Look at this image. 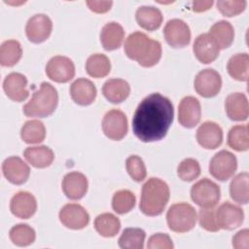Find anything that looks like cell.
<instances>
[{"instance_id":"obj_31","label":"cell","mask_w":249,"mask_h":249,"mask_svg":"<svg viewBox=\"0 0 249 249\" xmlns=\"http://www.w3.org/2000/svg\"><path fill=\"white\" fill-rule=\"evenodd\" d=\"M94 228L100 235L104 237H113L119 232L121 222L119 218L112 213H102L95 218Z\"/></svg>"},{"instance_id":"obj_25","label":"cell","mask_w":249,"mask_h":249,"mask_svg":"<svg viewBox=\"0 0 249 249\" xmlns=\"http://www.w3.org/2000/svg\"><path fill=\"white\" fill-rule=\"evenodd\" d=\"M130 92L128 83L123 79H109L102 87V93L111 103L118 104L124 101Z\"/></svg>"},{"instance_id":"obj_9","label":"cell","mask_w":249,"mask_h":249,"mask_svg":"<svg viewBox=\"0 0 249 249\" xmlns=\"http://www.w3.org/2000/svg\"><path fill=\"white\" fill-rule=\"evenodd\" d=\"M47 76L56 83H67L75 76L73 61L63 55L53 56L46 65Z\"/></svg>"},{"instance_id":"obj_23","label":"cell","mask_w":249,"mask_h":249,"mask_svg":"<svg viewBox=\"0 0 249 249\" xmlns=\"http://www.w3.org/2000/svg\"><path fill=\"white\" fill-rule=\"evenodd\" d=\"M225 109L228 117L232 121H245L248 118V100L244 93L233 92L227 96Z\"/></svg>"},{"instance_id":"obj_29","label":"cell","mask_w":249,"mask_h":249,"mask_svg":"<svg viewBox=\"0 0 249 249\" xmlns=\"http://www.w3.org/2000/svg\"><path fill=\"white\" fill-rule=\"evenodd\" d=\"M227 70L233 79L246 82L249 72V55L246 53L233 54L228 61Z\"/></svg>"},{"instance_id":"obj_7","label":"cell","mask_w":249,"mask_h":249,"mask_svg":"<svg viewBox=\"0 0 249 249\" xmlns=\"http://www.w3.org/2000/svg\"><path fill=\"white\" fill-rule=\"evenodd\" d=\"M237 168V160L235 156L227 151L222 150L216 153L210 160L209 172L210 174L219 181H227Z\"/></svg>"},{"instance_id":"obj_21","label":"cell","mask_w":249,"mask_h":249,"mask_svg":"<svg viewBox=\"0 0 249 249\" xmlns=\"http://www.w3.org/2000/svg\"><path fill=\"white\" fill-rule=\"evenodd\" d=\"M193 51L201 63L208 64L213 62L219 55V48L208 33L198 35L193 45Z\"/></svg>"},{"instance_id":"obj_36","label":"cell","mask_w":249,"mask_h":249,"mask_svg":"<svg viewBox=\"0 0 249 249\" xmlns=\"http://www.w3.org/2000/svg\"><path fill=\"white\" fill-rule=\"evenodd\" d=\"M228 145L237 151H247L249 148V134L247 124H237L232 126L228 134Z\"/></svg>"},{"instance_id":"obj_42","label":"cell","mask_w":249,"mask_h":249,"mask_svg":"<svg viewBox=\"0 0 249 249\" xmlns=\"http://www.w3.org/2000/svg\"><path fill=\"white\" fill-rule=\"evenodd\" d=\"M198 223L201 228L208 231H218V228L215 220V209L213 208H200L198 211Z\"/></svg>"},{"instance_id":"obj_34","label":"cell","mask_w":249,"mask_h":249,"mask_svg":"<svg viewBox=\"0 0 249 249\" xmlns=\"http://www.w3.org/2000/svg\"><path fill=\"white\" fill-rule=\"evenodd\" d=\"M146 233L139 228H126L123 231L118 243L123 249H142Z\"/></svg>"},{"instance_id":"obj_27","label":"cell","mask_w":249,"mask_h":249,"mask_svg":"<svg viewBox=\"0 0 249 249\" xmlns=\"http://www.w3.org/2000/svg\"><path fill=\"white\" fill-rule=\"evenodd\" d=\"M208 34L216 43L219 50H223L229 48L232 44L234 29L229 21L219 20L211 26Z\"/></svg>"},{"instance_id":"obj_17","label":"cell","mask_w":249,"mask_h":249,"mask_svg":"<svg viewBox=\"0 0 249 249\" xmlns=\"http://www.w3.org/2000/svg\"><path fill=\"white\" fill-rule=\"evenodd\" d=\"M196 140L205 149H216L223 142V130L217 123L206 121L197 128Z\"/></svg>"},{"instance_id":"obj_28","label":"cell","mask_w":249,"mask_h":249,"mask_svg":"<svg viewBox=\"0 0 249 249\" xmlns=\"http://www.w3.org/2000/svg\"><path fill=\"white\" fill-rule=\"evenodd\" d=\"M25 160L36 168H45L52 164L54 155L51 148L47 146L28 147L24 150Z\"/></svg>"},{"instance_id":"obj_24","label":"cell","mask_w":249,"mask_h":249,"mask_svg":"<svg viewBox=\"0 0 249 249\" xmlns=\"http://www.w3.org/2000/svg\"><path fill=\"white\" fill-rule=\"evenodd\" d=\"M124 37L123 26L115 21L106 23L100 32V42L106 51H114L121 47Z\"/></svg>"},{"instance_id":"obj_15","label":"cell","mask_w":249,"mask_h":249,"mask_svg":"<svg viewBox=\"0 0 249 249\" xmlns=\"http://www.w3.org/2000/svg\"><path fill=\"white\" fill-rule=\"evenodd\" d=\"M201 109L197 98L194 96L184 97L178 106V121L184 127H195L200 121Z\"/></svg>"},{"instance_id":"obj_18","label":"cell","mask_w":249,"mask_h":249,"mask_svg":"<svg viewBox=\"0 0 249 249\" xmlns=\"http://www.w3.org/2000/svg\"><path fill=\"white\" fill-rule=\"evenodd\" d=\"M10 209L16 217L20 219H28L32 217L37 210L36 198L28 192H18L11 199Z\"/></svg>"},{"instance_id":"obj_6","label":"cell","mask_w":249,"mask_h":249,"mask_svg":"<svg viewBox=\"0 0 249 249\" xmlns=\"http://www.w3.org/2000/svg\"><path fill=\"white\" fill-rule=\"evenodd\" d=\"M221 196L220 187L208 178H202L191 189L192 200L200 208L215 207Z\"/></svg>"},{"instance_id":"obj_37","label":"cell","mask_w":249,"mask_h":249,"mask_svg":"<svg viewBox=\"0 0 249 249\" xmlns=\"http://www.w3.org/2000/svg\"><path fill=\"white\" fill-rule=\"evenodd\" d=\"M10 239L17 246H28L35 240V231L26 224H18L10 230Z\"/></svg>"},{"instance_id":"obj_46","label":"cell","mask_w":249,"mask_h":249,"mask_svg":"<svg viewBox=\"0 0 249 249\" xmlns=\"http://www.w3.org/2000/svg\"><path fill=\"white\" fill-rule=\"evenodd\" d=\"M193 10L195 12H204L213 5V1H194Z\"/></svg>"},{"instance_id":"obj_39","label":"cell","mask_w":249,"mask_h":249,"mask_svg":"<svg viewBox=\"0 0 249 249\" xmlns=\"http://www.w3.org/2000/svg\"><path fill=\"white\" fill-rule=\"evenodd\" d=\"M177 174L179 178L185 182L194 181L200 174V166L198 161L193 158L183 160L177 167Z\"/></svg>"},{"instance_id":"obj_12","label":"cell","mask_w":249,"mask_h":249,"mask_svg":"<svg viewBox=\"0 0 249 249\" xmlns=\"http://www.w3.org/2000/svg\"><path fill=\"white\" fill-rule=\"evenodd\" d=\"M163 35L167 44L173 48H184L191 41V30L189 25L182 19H169L164 28Z\"/></svg>"},{"instance_id":"obj_38","label":"cell","mask_w":249,"mask_h":249,"mask_svg":"<svg viewBox=\"0 0 249 249\" xmlns=\"http://www.w3.org/2000/svg\"><path fill=\"white\" fill-rule=\"evenodd\" d=\"M135 196L128 190H121L114 194L112 198V208L118 214L129 212L135 205Z\"/></svg>"},{"instance_id":"obj_20","label":"cell","mask_w":249,"mask_h":249,"mask_svg":"<svg viewBox=\"0 0 249 249\" xmlns=\"http://www.w3.org/2000/svg\"><path fill=\"white\" fill-rule=\"evenodd\" d=\"M62 191L72 200L81 199L88 191L87 177L78 171L67 173L62 179Z\"/></svg>"},{"instance_id":"obj_32","label":"cell","mask_w":249,"mask_h":249,"mask_svg":"<svg viewBox=\"0 0 249 249\" xmlns=\"http://www.w3.org/2000/svg\"><path fill=\"white\" fill-rule=\"evenodd\" d=\"M20 137L27 144H37L46 137V128L39 120H30L23 124L20 129Z\"/></svg>"},{"instance_id":"obj_3","label":"cell","mask_w":249,"mask_h":249,"mask_svg":"<svg viewBox=\"0 0 249 249\" xmlns=\"http://www.w3.org/2000/svg\"><path fill=\"white\" fill-rule=\"evenodd\" d=\"M168 200V185L159 178L152 177L142 186L139 208L147 216H158L163 212Z\"/></svg>"},{"instance_id":"obj_35","label":"cell","mask_w":249,"mask_h":249,"mask_svg":"<svg viewBox=\"0 0 249 249\" xmlns=\"http://www.w3.org/2000/svg\"><path fill=\"white\" fill-rule=\"evenodd\" d=\"M22 54V49L18 41L7 40L0 47V63L3 66H14L18 62Z\"/></svg>"},{"instance_id":"obj_40","label":"cell","mask_w":249,"mask_h":249,"mask_svg":"<svg viewBox=\"0 0 249 249\" xmlns=\"http://www.w3.org/2000/svg\"><path fill=\"white\" fill-rule=\"evenodd\" d=\"M126 171L136 182H141L146 178L147 171L142 159L138 156H129L125 160Z\"/></svg>"},{"instance_id":"obj_10","label":"cell","mask_w":249,"mask_h":249,"mask_svg":"<svg viewBox=\"0 0 249 249\" xmlns=\"http://www.w3.org/2000/svg\"><path fill=\"white\" fill-rule=\"evenodd\" d=\"M244 213L241 207L229 201L222 203L215 209V220L219 229L231 231L243 223Z\"/></svg>"},{"instance_id":"obj_41","label":"cell","mask_w":249,"mask_h":249,"mask_svg":"<svg viewBox=\"0 0 249 249\" xmlns=\"http://www.w3.org/2000/svg\"><path fill=\"white\" fill-rule=\"evenodd\" d=\"M245 0L234 1H218L217 9L225 17H233L242 13L246 8Z\"/></svg>"},{"instance_id":"obj_2","label":"cell","mask_w":249,"mask_h":249,"mask_svg":"<svg viewBox=\"0 0 249 249\" xmlns=\"http://www.w3.org/2000/svg\"><path fill=\"white\" fill-rule=\"evenodd\" d=\"M124 53L143 67L156 65L161 57V45L145 33L136 31L128 35L124 42Z\"/></svg>"},{"instance_id":"obj_43","label":"cell","mask_w":249,"mask_h":249,"mask_svg":"<svg viewBox=\"0 0 249 249\" xmlns=\"http://www.w3.org/2000/svg\"><path fill=\"white\" fill-rule=\"evenodd\" d=\"M147 247L149 249H172L173 243L168 234L160 232L150 236Z\"/></svg>"},{"instance_id":"obj_13","label":"cell","mask_w":249,"mask_h":249,"mask_svg":"<svg viewBox=\"0 0 249 249\" xmlns=\"http://www.w3.org/2000/svg\"><path fill=\"white\" fill-rule=\"evenodd\" d=\"M53 30V22L45 14H36L32 16L25 26V34L32 43L39 44L46 41Z\"/></svg>"},{"instance_id":"obj_19","label":"cell","mask_w":249,"mask_h":249,"mask_svg":"<svg viewBox=\"0 0 249 249\" xmlns=\"http://www.w3.org/2000/svg\"><path fill=\"white\" fill-rule=\"evenodd\" d=\"M26 87V77L18 72H12L8 74L3 82V89L5 93L11 100L16 102H21L28 97L29 91Z\"/></svg>"},{"instance_id":"obj_1","label":"cell","mask_w":249,"mask_h":249,"mask_svg":"<svg viewBox=\"0 0 249 249\" xmlns=\"http://www.w3.org/2000/svg\"><path fill=\"white\" fill-rule=\"evenodd\" d=\"M174 117L173 105L169 98L159 92L146 96L138 104L133 118L132 130L142 142H155L162 139Z\"/></svg>"},{"instance_id":"obj_33","label":"cell","mask_w":249,"mask_h":249,"mask_svg":"<svg viewBox=\"0 0 249 249\" xmlns=\"http://www.w3.org/2000/svg\"><path fill=\"white\" fill-rule=\"evenodd\" d=\"M87 73L93 78H103L110 73L111 63L103 53L91 54L86 62Z\"/></svg>"},{"instance_id":"obj_11","label":"cell","mask_w":249,"mask_h":249,"mask_svg":"<svg viewBox=\"0 0 249 249\" xmlns=\"http://www.w3.org/2000/svg\"><path fill=\"white\" fill-rule=\"evenodd\" d=\"M102 130L112 140L123 139L127 132V119L124 112L118 109L108 111L102 120Z\"/></svg>"},{"instance_id":"obj_8","label":"cell","mask_w":249,"mask_h":249,"mask_svg":"<svg viewBox=\"0 0 249 249\" xmlns=\"http://www.w3.org/2000/svg\"><path fill=\"white\" fill-rule=\"evenodd\" d=\"M222 87L221 75L212 68L199 71L195 78V89L202 97L217 95Z\"/></svg>"},{"instance_id":"obj_30","label":"cell","mask_w":249,"mask_h":249,"mask_svg":"<svg viewBox=\"0 0 249 249\" xmlns=\"http://www.w3.org/2000/svg\"><path fill=\"white\" fill-rule=\"evenodd\" d=\"M249 174L247 172H241L237 174L231 180L230 184L231 197L239 204H247L249 200L248 190Z\"/></svg>"},{"instance_id":"obj_4","label":"cell","mask_w":249,"mask_h":249,"mask_svg":"<svg viewBox=\"0 0 249 249\" xmlns=\"http://www.w3.org/2000/svg\"><path fill=\"white\" fill-rule=\"evenodd\" d=\"M57 102L58 94L55 88L50 83L43 82L40 89L35 91L23 106V113L26 117L46 118L54 112Z\"/></svg>"},{"instance_id":"obj_16","label":"cell","mask_w":249,"mask_h":249,"mask_svg":"<svg viewBox=\"0 0 249 249\" xmlns=\"http://www.w3.org/2000/svg\"><path fill=\"white\" fill-rule=\"evenodd\" d=\"M2 171L6 179L15 185L26 182L30 174V168L18 157H9L2 163Z\"/></svg>"},{"instance_id":"obj_14","label":"cell","mask_w":249,"mask_h":249,"mask_svg":"<svg viewBox=\"0 0 249 249\" xmlns=\"http://www.w3.org/2000/svg\"><path fill=\"white\" fill-rule=\"evenodd\" d=\"M59 220L63 226L71 230H81L88 226L89 215L78 203H67L59 211Z\"/></svg>"},{"instance_id":"obj_26","label":"cell","mask_w":249,"mask_h":249,"mask_svg":"<svg viewBox=\"0 0 249 249\" xmlns=\"http://www.w3.org/2000/svg\"><path fill=\"white\" fill-rule=\"evenodd\" d=\"M135 18L137 23L148 31L158 29L162 23V14L154 6H141L136 10Z\"/></svg>"},{"instance_id":"obj_22","label":"cell","mask_w":249,"mask_h":249,"mask_svg":"<svg viewBox=\"0 0 249 249\" xmlns=\"http://www.w3.org/2000/svg\"><path fill=\"white\" fill-rule=\"evenodd\" d=\"M70 95L75 103L87 106L94 101L96 97V88L89 79L79 78L71 84Z\"/></svg>"},{"instance_id":"obj_44","label":"cell","mask_w":249,"mask_h":249,"mask_svg":"<svg viewBox=\"0 0 249 249\" xmlns=\"http://www.w3.org/2000/svg\"><path fill=\"white\" fill-rule=\"evenodd\" d=\"M232 246L236 249H247L249 247V231L241 230L232 237Z\"/></svg>"},{"instance_id":"obj_5","label":"cell","mask_w":249,"mask_h":249,"mask_svg":"<svg viewBox=\"0 0 249 249\" xmlns=\"http://www.w3.org/2000/svg\"><path fill=\"white\" fill-rule=\"evenodd\" d=\"M196 209L187 202L172 204L166 213L168 228L175 232H187L194 229L196 223Z\"/></svg>"},{"instance_id":"obj_45","label":"cell","mask_w":249,"mask_h":249,"mask_svg":"<svg viewBox=\"0 0 249 249\" xmlns=\"http://www.w3.org/2000/svg\"><path fill=\"white\" fill-rule=\"evenodd\" d=\"M86 3L92 12L97 13V14H103V13L108 12L113 5L112 1H94V0L90 1V0H89Z\"/></svg>"}]
</instances>
